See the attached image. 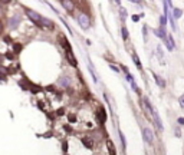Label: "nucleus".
<instances>
[{
	"label": "nucleus",
	"mask_w": 184,
	"mask_h": 155,
	"mask_svg": "<svg viewBox=\"0 0 184 155\" xmlns=\"http://www.w3.org/2000/svg\"><path fill=\"white\" fill-rule=\"evenodd\" d=\"M25 13H26V16H28L35 25H38L39 28L42 26V22H43V19H45L43 16H40L38 12H35V10H32V9H26Z\"/></svg>",
	"instance_id": "f257e3e1"
},
{
	"label": "nucleus",
	"mask_w": 184,
	"mask_h": 155,
	"mask_svg": "<svg viewBox=\"0 0 184 155\" xmlns=\"http://www.w3.org/2000/svg\"><path fill=\"white\" fill-rule=\"evenodd\" d=\"M78 23H79V26L82 28V29H89L91 28V19H89V16L86 15V13H81L79 16H78Z\"/></svg>",
	"instance_id": "f03ea898"
},
{
	"label": "nucleus",
	"mask_w": 184,
	"mask_h": 155,
	"mask_svg": "<svg viewBox=\"0 0 184 155\" xmlns=\"http://www.w3.org/2000/svg\"><path fill=\"white\" fill-rule=\"evenodd\" d=\"M60 3H62L63 9H66V12H73L75 5H73L72 0H60Z\"/></svg>",
	"instance_id": "7ed1b4c3"
},
{
	"label": "nucleus",
	"mask_w": 184,
	"mask_h": 155,
	"mask_svg": "<svg viewBox=\"0 0 184 155\" xmlns=\"http://www.w3.org/2000/svg\"><path fill=\"white\" fill-rule=\"evenodd\" d=\"M66 59H68V62L72 66H76L78 65V62H76V59H75V56H73V53H72L71 49H66Z\"/></svg>",
	"instance_id": "20e7f679"
},
{
	"label": "nucleus",
	"mask_w": 184,
	"mask_h": 155,
	"mask_svg": "<svg viewBox=\"0 0 184 155\" xmlns=\"http://www.w3.org/2000/svg\"><path fill=\"white\" fill-rule=\"evenodd\" d=\"M19 23H20V17H19V16H13V17L9 20V26H10V29H16V28L19 26Z\"/></svg>",
	"instance_id": "39448f33"
},
{
	"label": "nucleus",
	"mask_w": 184,
	"mask_h": 155,
	"mask_svg": "<svg viewBox=\"0 0 184 155\" xmlns=\"http://www.w3.org/2000/svg\"><path fill=\"white\" fill-rule=\"evenodd\" d=\"M142 134H144V139H145V142L151 144V142H152V132H151L148 128H145Z\"/></svg>",
	"instance_id": "423d86ee"
},
{
	"label": "nucleus",
	"mask_w": 184,
	"mask_h": 155,
	"mask_svg": "<svg viewBox=\"0 0 184 155\" xmlns=\"http://www.w3.org/2000/svg\"><path fill=\"white\" fill-rule=\"evenodd\" d=\"M164 42H165V45H167L168 50H173V49L175 48V45H174V40H173V36H167V38L164 39Z\"/></svg>",
	"instance_id": "0eeeda50"
},
{
	"label": "nucleus",
	"mask_w": 184,
	"mask_h": 155,
	"mask_svg": "<svg viewBox=\"0 0 184 155\" xmlns=\"http://www.w3.org/2000/svg\"><path fill=\"white\" fill-rule=\"evenodd\" d=\"M154 33H155V35H157L158 38H161L163 40H164V39L167 38V35H165V28H164V26H161L160 29H157V30H154Z\"/></svg>",
	"instance_id": "6e6552de"
},
{
	"label": "nucleus",
	"mask_w": 184,
	"mask_h": 155,
	"mask_svg": "<svg viewBox=\"0 0 184 155\" xmlns=\"http://www.w3.org/2000/svg\"><path fill=\"white\" fill-rule=\"evenodd\" d=\"M120 15H121V20H122V22H125V20H127V9L120 7Z\"/></svg>",
	"instance_id": "1a4fd4ad"
},
{
	"label": "nucleus",
	"mask_w": 184,
	"mask_h": 155,
	"mask_svg": "<svg viewBox=\"0 0 184 155\" xmlns=\"http://www.w3.org/2000/svg\"><path fill=\"white\" fill-rule=\"evenodd\" d=\"M132 60H134V63H135V66L138 68V69H142V65H141V60L137 58V55H132Z\"/></svg>",
	"instance_id": "9d476101"
},
{
	"label": "nucleus",
	"mask_w": 184,
	"mask_h": 155,
	"mask_svg": "<svg viewBox=\"0 0 184 155\" xmlns=\"http://www.w3.org/2000/svg\"><path fill=\"white\" fill-rule=\"evenodd\" d=\"M173 13H174V19H180L181 15H183L181 9H174V7H173Z\"/></svg>",
	"instance_id": "9b49d317"
},
{
	"label": "nucleus",
	"mask_w": 184,
	"mask_h": 155,
	"mask_svg": "<svg viewBox=\"0 0 184 155\" xmlns=\"http://www.w3.org/2000/svg\"><path fill=\"white\" fill-rule=\"evenodd\" d=\"M155 78V82H157V85L160 86V88H165V82L161 79V78H158V76H154Z\"/></svg>",
	"instance_id": "f8f14e48"
},
{
	"label": "nucleus",
	"mask_w": 184,
	"mask_h": 155,
	"mask_svg": "<svg viewBox=\"0 0 184 155\" xmlns=\"http://www.w3.org/2000/svg\"><path fill=\"white\" fill-rule=\"evenodd\" d=\"M105 119H107L105 109H101V111H99V121H101V122H105Z\"/></svg>",
	"instance_id": "ddd939ff"
},
{
	"label": "nucleus",
	"mask_w": 184,
	"mask_h": 155,
	"mask_svg": "<svg viewBox=\"0 0 184 155\" xmlns=\"http://www.w3.org/2000/svg\"><path fill=\"white\" fill-rule=\"evenodd\" d=\"M108 149H109V155H115V151H114V145L111 141H108Z\"/></svg>",
	"instance_id": "4468645a"
},
{
	"label": "nucleus",
	"mask_w": 184,
	"mask_h": 155,
	"mask_svg": "<svg viewBox=\"0 0 184 155\" xmlns=\"http://www.w3.org/2000/svg\"><path fill=\"white\" fill-rule=\"evenodd\" d=\"M82 142L85 144V146H86V148H92V142H91L88 138H83V139H82Z\"/></svg>",
	"instance_id": "2eb2a0df"
},
{
	"label": "nucleus",
	"mask_w": 184,
	"mask_h": 155,
	"mask_svg": "<svg viewBox=\"0 0 184 155\" xmlns=\"http://www.w3.org/2000/svg\"><path fill=\"white\" fill-rule=\"evenodd\" d=\"M122 38H124V40L128 39V30H127V28H122Z\"/></svg>",
	"instance_id": "dca6fc26"
},
{
	"label": "nucleus",
	"mask_w": 184,
	"mask_h": 155,
	"mask_svg": "<svg viewBox=\"0 0 184 155\" xmlns=\"http://www.w3.org/2000/svg\"><path fill=\"white\" fill-rule=\"evenodd\" d=\"M120 138H121V142H122V146L125 148V146H127V142H125V138H124V134H122V132H120Z\"/></svg>",
	"instance_id": "f3484780"
},
{
	"label": "nucleus",
	"mask_w": 184,
	"mask_h": 155,
	"mask_svg": "<svg viewBox=\"0 0 184 155\" xmlns=\"http://www.w3.org/2000/svg\"><path fill=\"white\" fill-rule=\"evenodd\" d=\"M165 22H167V16H161V19H160V25H161V26H165Z\"/></svg>",
	"instance_id": "a211bd4d"
},
{
	"label": "nucleus",
	"mask_w": 184,
	"mask_h": 155,
	"mask_svg": "<svg viewBox=\"0 0 184 155\" xmlns=\"http://www.w3.org/2000/svg\"><path fill=\"white\" fill-rule=\"evenodd\" d=\"M180 106H181V108H184V95H181V96H180Z\"/></svg>",
	"instance_id": "6ab92c4d"
},
{
	"label": "nucleus",
	"mask_w": 184,
	"mask_h": 155,
	"mask_svg": "<svg viewBox=\"0 0 184 155\" xmlns=\"http://www.w3.org/2000/svg\"><path fill=\"white\" fill-rule=\"evenodd\" d=\"M157 50H158V56H160V58H163V50H161V48H160V46L157 48Z\"/></svg>",
	"instance_id": "aec40b11"
},
{
	"label": "nucleus",
	"mask_w": 184,
	"mask_h": 155,
	"mask_svg": "<svg viewBox=\"0 0 184 155\" xmlns=\"http://www.w3.org/2000/svg\"><path fill=\"white\" fill-rule=\"evenodd\" d=\"M109 66H111V69H112V70H115V72H120V69H118L115 65H109Z\"/></svg>",
	"instance_id": "412c9836"
},
{
	"label": "nucleus",
	"mask_w": 184,
	"mask_h": 155,
	"mask_svg": "<svg viewBox=\"0 0 184 155\" xmlns=\"http://www.w3.org/2000/svg\"><path fill=\"white\" fill-rule=\"evenodd\" d=\"M132 20H134V22H138V20H140V16L134 15V16H132Z\"/></svg>",
	"instance_id": "4be33fe9"
},
{
	"label": "nucleus",
	"mask_w": 184,
	"mask_h": 155,
	"mask_svg": "<svg viewBox=\"0 0 184 155\" xmlns=\"http://www.w3.org/2000/svg\"><path fill=\"white\" fill-rule=\"evenodd\" d=\"M60 83L65 85V86H68V81H66V79H60Z\"/></svg>",
	"instance_id": "5701e85b"
},
{
	"label": "nucleus",
	"mask_w": 184,
	"mask_h": 155,
	"mask_svg": "<svg viewBox=\"0 0 184 155\" xmlns=\"http://www.w3.org/2000/svg\"><path fill=\"white\" fill-rule=\"evenodd\" d=\"M180 125H184V118H178V121H177Z\"/></svg>",
	"instance_id": "b1692460"
},
{
	"label": "nucleus",
	"mask_w": 184,
	"mask_h": 155,
	"mask_svg": "<svg viewBox=\"0 0 184 155\" xmlns=\"http://www.w3.org/2000/svg\"><path fill=\"white\" fill-rule=\"evenodd\" d=\"M3 28H5V25H3V22H2V20H0V33L3 32Z\"/></svg>",
	"instance_id": "393cba45"
},
{
	"label": "nucleus",
	"mask_w": 184,
	"mask_h": 155,
	"mask_svg": "<svg viewBox=\"0 0 184 155\" xmlns=\"http://www.w3.org/2000/svg\"><path fill=\"white\" fill-rule=\"evenodd\" d=\"M130 2H131V3H141L142 0H130Z\"/></svg>",
	"instance_id": "a878e982"
},
{
	"label": "nucleus",
	"mask_w": 184,
	"mask_h": 155,
	"mask_svg": "<svg viewBox=\"0 0 184 155\" xmlns=\"http://www.w3.org/2000/svg\"><path fill=\"white\" fill-rule=\"evenodd\" d=\"M9 2H12V0H0V3H9Z\"/></svg>",
	"instance_id": "bb28decb"
},
{
	"label": "nucleus",
	"mask_w": 184,
	"mask_h": 155,
	"mask_svg": "<svg viewBox=\"0 0 184 155\" xmlns=\"http://www.w3.org/2000/svg\"><path fill=\"white\" fill-rule=\"evenodd\" d=\"M115 3L117 5H121V0H115Z\"/></svg>",
	"instance_id": "cd10ccee"
}]
</instances>
